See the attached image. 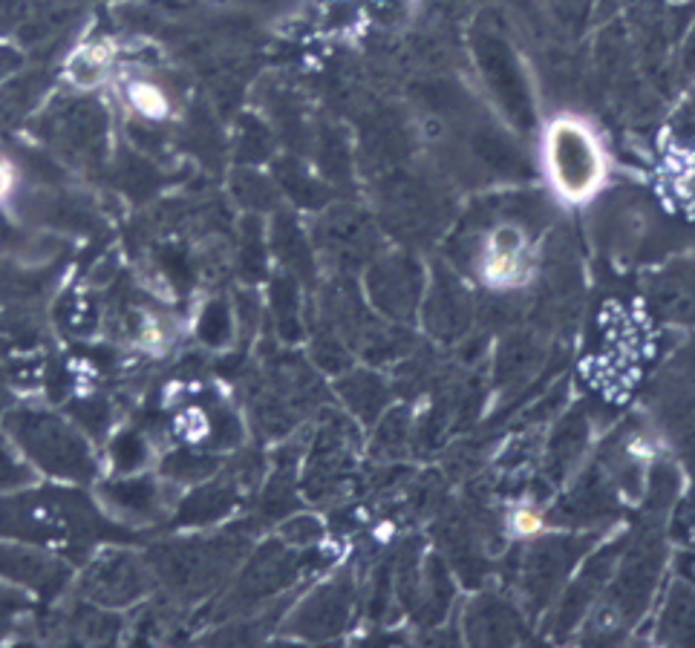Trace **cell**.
Wrapping results in <instances>:
<instances>
[{
  "mask_svg": "<svg viewBox=\"0 0 695 648\" xmlns=\"http://www.w3.org/2000/svg\"><path fill=\"white\" fill-rule=\"evenodd\" d=\"M113 47L107 41H92L72 52L70 61H67V78L79 90H92V87H101L107 78L113 76Z\"/></svg>",
  "mask_w": 695,
  "mask_h": 648,
  "instance_id": "3957f363",
  "label": "cell"
},
{
  "mask_svg": "<svg viewBox=\"0 0 695 648\" xmlns=\"http://www.w3.org/2000/svg\"><path fill=\"white\" fill-rule=\"evenodd\" d=\"M508 525H512V534L519 539H537L546 530V516L534 505H517L508 516Z\"/></svg>",
  "mask_w": 695,
  "mask_h": 648,
  "instance_id": "5b68a950",
  "label": "cell"
},
{
  "mask_svg": "<svg viewBox=\"0 0 695 648\" xmlns=\"http://www.w3.org/2000/svg\"><path fill=\"white\" fill-rule=\"evenodd\" d=\"M18 188V168L9 156H0V202H7Z\"/></svg>",
  "mask_w": 695,
  "mask_h": 648,
  "instance_id": "8992f818",
  "label": "cell"
},
{
  "mask_svg": "<svg viewBox=\"0 0 695 648\" xmlns=\"http://www.w3.org/2000/svg\"><path fill=\"white\" fill-rule=\"evenodd\" d=\"M546 170L557 197L586 202L606 179L604 148L583 121L560 116L546 130Z\"/></svg>",
  "mask_w": 695,
  "mask_h": 648,
  "instance_id": "6da1fadb",
  "label": "cell"
},
{
  "mask_svg": "<svg viewBox=\"0 0 695 648\" xmlns=\"http://www.w3.org/2000/svg\"><path fill=\"white\" fill-rule=\"evenodd\" d=\"M121 96L136 116L148 121H165L171 116V96L157 78L130 76L121 81Z\"/></svg>",
  "mask_w": 695,
  "mask_h": 648,
  "instance_id": "277c9868",
  "label": "cell"
},
{
  "mask_svg": "<svg viewBox=\"0 0 695 648\" xmlns=\"http://www.w3.org/2000/svg\"><path fill=\"white\" fill-rule=\"evenodd\" d=\"M479 275L494 289H514L523 286L532 275V246L519 226H497L485 237Z\"/></svg>",
  "mask_w": 695,
  "mask_h": 648,
  "instance_id": "7a4b0ae2",
  "label": "cell"
}]
</instances>
